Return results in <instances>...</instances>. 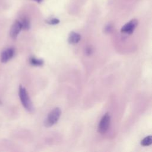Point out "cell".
I'll return each instance as SVG.
<instances>
[{"instance_id":"13","label":"cell","mask_w":152,"mask_h":152,"mask_svg":"<svg viewBox=\"0 0 152 152\" xmlns=\"http://www.w3.org/2000/svg\"><path fill=\"white\" fill-rule=\"evenodd\" d=\"M112 30V26L110 24L107 25L104 28V31L106 33H110Z\"/></svg>"},{"instance_id":"6","label":"cell","mask_w":152,"mask_h":152,"mask_svg":"<svg viewBox=\"0 0 152 152\" xmlns=\"http://www.w3.org/2000/svg\"><path fill=\"white\" fill-rule=\"evenodd\" d=\"M21 29H22V26H21L20 21H18V20L15 21L11 27L10 31V36L13 39H15L18 35Z\"/></svg>"},{"instance_id":"10","label":"cell","mask_w":152,"mask_h":152,"mask_svg":"<svg viewBox=\"0 0 152 152\" xmlns=\"http://www.w3.org/2000/svg\"><path fill=\"white\" fill-rule=\"evenodd\" d=\"M20 23L21 24L22 29H24V30L29 29V28H30V21L27 18H23L20 21Z\"/></svg>"},{"instance_id":"7","label":"cell","mask_w":152,"mask_h":152,"mask_svg":"<svg viewBox=\"0 0 152 152\" xmlns=\"http://www.w3.org/2000/svg\"><path fill=\"white\" fill-rule=\"evenodd\" d=\"M81 39V36L74 31H72L69 33L68 36V42L70 44H76L79 42Z\"/></svg>"},{"instance_id":"1","label":"cell","mask_w":152,"mask_h":152,"mask_svg":"<svg viewBox=\"0 0 152 152\" xmlns=\"http://www.w3.org/2000/svg\"><path fill=\"white\" fill-rule=\"evenodd\" d=\"M18 94L21 102L23 107L27 111L32 112L34 110L33 103L29 97V96L26 89L22 86H20L19 87Z\"/></svg>"},{"instance_id":"5","label":"cell","mask_w":152,"mask_h":152,"mask_svg":"<svg viewBox=\"0 0 152 152\" xmlns=\"http://www.w3.org/2000/svg\"><path fill=\"white\" fill-rule=\"evenodd\" d=\"M15 50L13 48H9L4 50L1 53V61L5 63L10 60L14 55Z\"/></svg>"},{"instance_id":"8","label":"cell","mask_w":152,"mask_h":152,"mask_svg":"<svg viewBox=\"0 0 152 152\" xmlns=\"http://www.w3.org/2000/svg\"><path fill=\"white\" fill-rule=\"evenodd\" d=\"M30 63L34 66H42L43 64V61L34 57H31L30 58Z\"/></svg>"},{"instance_id":"4","label":"cell","mask_w":152,"mask_h":152,"mask_svg":"<svg viewBox=\"0 0 152 152\" xmlns=\"http://www.w3.org/2000/svg\"><path fill=\"white\" fill-rule=\"evenodd\" d=\"M137 24H138V21L135 19H133L129 21L128 23H126L121 28V31L123 33H126V34H130L133 33Z\"/></svg>"},{"instance_id":"12","label":"cell","mask_w":152,"mask_h":152,"mask_svg":"<svg viewBox=\"0 0 152 152\" xmlns=\"http://www.w3.org/2000/svg\"><path fill=\"white\" fill-rule=\"evenodd\" d=\"M85 52H86V55H91V54L92 53V52H93V49H92V48H91L90 46L87 47V48H86Z\"/></svg>"},{"instance_id":"2","label":"cell","mask_w":152,"mask_h":152,"mask_svg":"<svg viewBox=\"0 0 152 152\" xmlns=\"http://www.w3.org/2000/svg\"><path fill=\"white\" fill-rule=\"evenodd\" d=\"M61 114V110L59 107H55L52 109L47 116L45 121V126L50 127L55 125L59 120Z\"/></svg>"},{"instance_id":"3","label":"cell","mask_w":152,"mask_h":152,"mask_svg":"<svg viewBox=\"0 0 152 152\" xmlns=\"http://www.w3.org/2000/svg\"><path fill=\"white\" fill-rule=\"evenodd\" d=\"M110 122V116L109 113H105L102 118L98 125V131L99 133L103 134L107 132Z\"/></svg>"},{"instance_id":"14","label":"cell","mask_w":152,"mask_h":152,"mask_svg":"<svg viewBox=\"0 0 152 152\" xmlns=\"http://www.w3.org/2000/svg\"><path fill=\"white\" fill-rule=\"evenodd\" d=\"M34 1H36L37 2H42L43 0H34Z\"/></svg>"},{"instance_id":"9","label":"cell","mask_w":152,"mask_h":152,"mask_svg":"<svg viewBox=\"0 0 152 152\" xmlns=\"http://www.w3.org/2000/svg\"><path fill=\"white\" fill-rule=\"evenodd\" d=\"M152 140H151V136L148 135L145 137L141 141V144L142 146H148L151 144Z\"/></svg>"},{"instance_id":"11","label":"cell","mask_w":152,"mask_h":152,"mask_svg":"<svg viewBox=\"0 0 152 152\" xmlns=\"http://www.w3.org/2000/svg\"><path fill=\"white\" fill-rule=\"evenodd\" d=\"M46 23H48L49 24H50V25H55V24H57L59 23V20L57 18H50V19L46 21Z\"/></svg>"}]
</instances>
